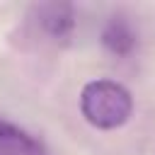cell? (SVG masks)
Masks as SVG:
<instances>
[{"instance_id": "3", "label": "cell", "mask_w": 155, "mask_h": 155, "mask_svg": "<svg viewBox=\"0 0 155 155\" xmlns=\"http://www.w3.org/2000/svg\"><path fill=\"white\" fill-rule=\"evenodd\" d=\"M39 22L53 39H68L75 29V15L70 5L51 2L39 7Z\"/></svg>"}, {"instance_id": "2", "label": "cell", "mask_w": 155, "mask_h": 155, "mask_svg": "<svg viewBox=\"0 0 155 155\" xmlns=\"http://www.w3.org/2000/svg\"><path fill=\"white\" fill-rule=\"evenodd\" d=\"M0 155H44L41 145L19 126L0 116Z\"/></svg>"}, {"instance_id": "4", "label": "cell", "mask_w": 155, "mask_h": 155, "mask_svg": "<svg viewBox=\"0 0 155 155\" xmlns=\"http://www.w3.org/2000/svg\"><path fill=\"white\" fill-rule=\"evenodd\" d=\"M102 46L114 56H128L136 46V34H133L131 24L124 22L121 17L109 19L102 29Z\"/></svg>"}, {"instance_id": "1", "label": "cell", "mask_w": 155, "mask_h": 155, "mask_svg": "<svg viewBox=\"0 0 155 155\" xmlns=\"http://www.w3.org/2000/svg\"><path fill=\"white\" fill-rule=\"evenodd\" d=\"M80 111L90 126L99 131H114L131 119L133 97L116 80H90L80 92Z\"/></svg>"}]
</instances>
